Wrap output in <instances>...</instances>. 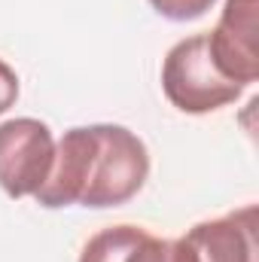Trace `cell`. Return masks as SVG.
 Wrapping results in <instances>:
<instances>
[{
	"label": "cell",
	"instance_id": "1",
	"mask_svg": "<svg viewBox=\"0 0 259 262\" xmlns=\"http://www.w3.org/2000/svg\"><path fill=\"white\" fill-rule=\"evenodd\" d=\"M149 149L125 125L98 122L64 131L55 143L49 180L40 186V207H119L143 189Z\"/></svg>",
	"mask_w": 259,
	"mask_h": 262
},
{
	"label": "cell",
	"instance_id": "2",
	"mask_svg": "<svg viewBox=\"0 0 259 262\" xmlns=\"http://www.w3.org/2000/svg\"><path fill=\"white\" fill-rule=\"evenodd\" d=\"M162 92L180 113L204 116L241 98L244 85L232 82L207 49V34H192L174 43L162 61Z\"/></svg>",
	"mask_w": 259,
	"mask_h": 262
},
{
	"label": "cell",
	"instance_id": "3",
	"mask_svg": "<svg viewBox=\"0 0 259 262\" xmlns=\"http://www.w3.org/2000/svg\"><path fill=\"white\" fill-rule=\"evenodd\" d=\"M55 162L52 128L40 119L18 116L0 125V189L9 198L37 195Z\"/></svg>",
	"mask_w": 259,
	"mask_h": 262
},
{
	"label": "cell",
	"instance_id": "4",
	"mask_svg": "<svg viewBox=\"0 0 259 262\" xmlns=\"http://www.w3.org/2000/svg\"><path fill=\"white\" fill-rule=\"evenodd\" d=\"M256 9L259 0H226L217 28L207 34L210 58L232 82H238L244 89L259 79Z\"/></svg>",
	"mask_w": 259,
	"mask_h": 262
},
{
	"label": "cell",
	"instance_id": "5",
	"mask_svg": "<svg viewBox=\"0 0 259 262\" xmlns=\"http://www.w3.org/2000/svg\"><path fill=\"white\" fill-rule=\"evenodd\" d=\"M259 210L244 204L226 216L192 226L180 244L189 262H259Z\"/></svg>",
	"mask_w": 259,
	"mask_h": 262
},
{
	"label": "cell",
	"instance_id": "6",
	"mask_svg": "<svg viewBox=\"0 0 259 262\" xmlns=\"http://www.w3.org/2000/svg\"><path fill=\"white\" fill-rule=\"evenodd\" d=\"M79 262H189L180 238H156L140 226H110L92 235Z\"/></svg>",
	"mask_w": 259,
	"mask_h": 262
},
{
	"label": "cell",
	"instance_id": "7",
	"mask_svg": "<svg viewBox=\"0 0 259 262\" xmlns=\"http://www.w3.org/2000/svg\"><path fill=\"white\" fill-rule=\"evenodd\" d=\"M217 0H149V6L162 15V18H171V21H195L201 18Z\"/></svg>",
	"mask_w": 259,
	"mask_h": 262
},
{
	"label": "cell",
	"instance_id": "8",
	"mask_svg": "<svg viewBox=\"0 0 259 262\" xmlns=\"http://www.w3.org/2000/svg\"><path fill=\"white\" fill-rule=\"evenodd\" d=\"M15 101H18V76L0 58V113H6Z\"/></svg>",
	"mask_w": 259,
	"mask_h": 262
}]
</instances>
